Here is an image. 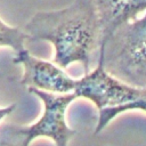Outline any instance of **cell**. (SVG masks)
<instances>
[{
	"mask_svg": "<svg viewBox=\"0 0 146 146\" xmlns=\"http://www.w3.org/2000/svg\"><path fill=\"white\" fill-rule=\"evenodd\" d=\"M27 91L42 100L43 113L41 117L26 127L3 125L0 128V144L3 146H30L34 139L46 137L51 139L56 146H68L75 130L66 123V111L76 99L74 92L51 94L32 87H27Z\"/></svg>",
	"mask_w": 146,
	"mask_h": 146,
	"instance_id": "obj_3",
	"label": "cell"
},
{
	"mask_svg": "<svg viewBox=\"0 0 146 146\" xmlns=\"http://www.w3.org/2000/svg\"><path fill=\"white\" fill-rule=\"evenodd\" d=\"M15 107H16V104H11V105H9V106H7V107H5V108H0V121H1L5 116H7L8 114H10V113L15 110Z\"/></svg>",
	"mask_w": 146,
	"mask_h": 146,
	"instance_id": "obj_9",
	"label": "cell"
},
{
	"mask_svg": "<svg viewBox=\"0 0 146 146\" xmlns=\"http://www.w3.org/2000/svg\"><path fill=\"white\" fill-rule=\"evenodd\" d=\"M29 40V34L23 30L6 25L0 21V47L7 46L16 52L24 49L25 42Z\"/></svg>",
	"mask_w": 146,
	"mask_h": 146,
	"instance_id": "obj_8",
	"label": "cell"
},
{
	"mask_svg": "<svg viewBox=\"0 0 146 146\" xmlns=\"http://www.w3.org/2000/svg\"><path fill=\"white\" fill-rule=\"evenodd\" d=\"M74 95L90 100L98 111L128 104L146 97V89L127 84L107 73L100 60L97 66L75 81Z\"/></svg>",
	"mask_w": 146,
	"mask_h": 146,
	"instance_id": "obj_4",
	"label": "cell"
},
{
	"mask_svg": "<svg viewBox=\"0 0 146 146\" xmlns=\"http://www.w3.org/2000/svg\"><path fill=\"white\" fill-rule=\"evenodd\" d=\"M98 60L120 81L146 89V14L116 27L100 43Z\"/></svg>",
	"mask_w": 146,
	"mask_h": 146,
	"instance_id": "obj_2",
	"label": "cell"
},
{
	"mask_svg": "<svg viewBox=\"0 0 146 146\" xmlns=\"http://www.w3.org/2000/svg\"><path fill=\"white\" fill-rule=\"evenodd\" d=\"M24 32L31 41L50 42L55 49L54 63L60 68L80 63L86 73L103 38L99 16L91 0H74L59 10L39 11L26 23Z\"/></svg>",
	"mask_w": 146,
	"mask_h": 146,
	"instance_id": "obj_1",
	"label": "cell"
},
{
	"mask_svg": "<svg viewBox=\"0 0 146 146\" xmlns=\"http://www.w3.org/2000/svg\"><path fill=\"white\" fill-rule=\"evenodd\" d=\"M13 63L24 67L21 83L51 94H68L74 91L75 81L68 76L63 68L55 63H50L32 56L25 48L16 52Z\"/></svg>",
	"mask_w": 146,
	"mask_h": 146,
	"instance_id": "obj_5",
	"label": "cell"
},
{
	"mask_svg": "<svg viewBox=\"0 0 146 146\" xmlns=\"http://www.w3.org/2000/svg\"><path fill=\"white\" fill-rule=\"evenodd\" d=\"M99 16L102 42L119 26L136 19L146 10V0H91ZM100 42V43H102Z\"/></svg>",
	"mask_w": 146,
	"mask_h": 146,
	"instance_id": "obj_6",
	"label": "cell"
},
{
	"mask_svg": "<svg viewBox=\"0 0 146 146\" xmlns=\"http://www.w3.org/2000/svg\"><path fill=\"white\" fill-rule=\"evenodd\" d=\"M136 110L146 112V97L136 99V100L130 102V103L124 104V105L100 110L99 113H98V119H97V123H96V128H95V133L97 135L100 131H103L104 128L110 122H112L117 115H120L122 113H125L128 111H136Z\"/></svg>",
	"mask_w": 146,
	"mask_h": 146,
	"instance_id": "obj_7",
	"label": "cell"
}]
</instances>
